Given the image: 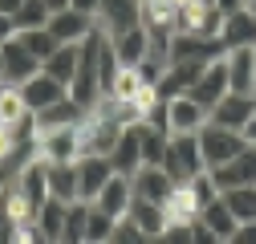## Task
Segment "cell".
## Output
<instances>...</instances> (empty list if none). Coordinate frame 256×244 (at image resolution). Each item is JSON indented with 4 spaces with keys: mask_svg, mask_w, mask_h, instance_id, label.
Segmentation results:
<instances>
[{
    "mask_svg": "<svg viewBox=\"0 0 256 244\" xmlns=\"http://www.w3.org/2000/svg\"><path fill=\"white\" fill-rule=\"evenodd\" d=\"M102 41H106V33H102V28H94V33L82 41V53H78V74H74V82H70V94H74L86 110L98 102V94H102V78H98Z\"/></svg>",
    "mask_w": 256,
    "mask_h": 244,
    "instance_id": "6da1fadb",
    "label": "cell"
},
{
    "mask_svg": "<svg viewBox=\"0 0 256 244\" xmlns=\"http://www.w3.org/2000/svg\"><path fill=\"white\" fill-rule=\"evenodd\" d=\"M163 167L171 171L175 183H187L196 171H204V150H200V130H179L167 134V150H163Z\"/></svg>",
    "mask_w": 256,
    "mask_h": 244,
    "instance_id": "7a4b0ae2",
    "label": "cell"
},
{
    "mask_svg": "<svg viewBox=\"0 0 256 244\" xmlns=\"http://www.w3.org/2000/svg\"><path fill=\"white\" fill-rule=\"evenodd\" d=\"M244 146H248L244 130H228V126H220V122H212V118H208V126L200 130V150H204V163L208 167L232 163Z\"/></svg>",
    "mask_w": 256,
    "mask_h": 244,
    "instance_id": "3957f363",
    "label": "cell"
},
{
    "mask_svg": "<svg viewBox=\"0 0 256 244\" xmlns=\"http://www.w3.org/2000/svg\"><path fill=\"white\" fill-rule=\"evenodd\" d=\"M37 159H45V163H78L82 159V126L37 130Z\"/></svg>",
    "mask_w": 256,
    "mask_h": 244,
    "instance_id": "277c9868",
    "label": "cell"
},
{
    "mask_svg": "<svg viewBox=\"0 0 256 244\" xmlns=\"http://www.w3.org/2000/svg\"><path fill=\"white\" fill-rule=\"evenodd\" d=\"M94 20H98V28L106 37L126 33V28H138L142 24V0H102Z\"/></svg>",
    "mask_w": 256,
    "mask_h": 244,
    "instance_id": "5b68a950",
    "label": "cell"
},
{
    "mask_svg": "<svg viewBox=\"0 0 256 244\" xmlns=\"http://www.w3.org/2000/svg\"><path fill=\"white\" fill-rule=\"evenodd\" d=\"M228 90H232V86H228V61H224V53H220V57H212L208 66H204V74L191 82V90H187V94L196 98L200 106H208V110H212L224 94H228Z\"/></svg>",
    "mask_w": 256,
    "mask_h": 244,
    "instance_id": "8992f818",
    "label": "cell"
},
{
    "mask_svg": "<svg viewBox=\"0 0 256 244\" xmlns=\"http://www.w3.org/2000/svg\"><path fill=\"white\" fill-rule=\"evenodd\" d=\"M94 28H98V20H94L90 12H82V8H74V4L49 16V33H53L61 45H82Z\"/></svg>",
    "mask_w": 256,
    "mask_h": 244,
    "instance_id": "52a82bcc",
    "label": "cell"
},
{
    "mask_svg": "<svg viewBox=\"0 0 256 244\" xmlns=\"http://www.w3.org/2000/svg\"><path fill=\"white\" fill-rule=\"evenodd\" d=\"M110 175H114V163H110V155H82L78 159V200H98V192L110 183Z\"/></svg>",
    "mask_w": 256,
    "mask_h": 244,
    "instance_id": "ba28073f",
    "label": "cell"
},
{
    "mask_svg": "<svg viewBox=\"0 0 256 244\" xmlns=\"http://www.w3.org/2000/svg\"><path fill=\"white\" fill-rule=\"evenodd\" d=\"M256 114V94H236V90H228L216 106H212V122H220V126L228 130H244L248 122Z\"/></svg>",
    "mask_w": 256,
    "mask_h": 244,
    "instance_id": "9c48e42d",
    "label": "cell"
},
{
    "mask_svg": "<svg viewBox=\"0 0 256 244\" xmlns=\"http://www.w3.org/2000/svg\"><path fill=\"white\" fill-rule=\"evenodd\" d=\"M0 53H4V74H0V78H4V82H16V86H24L28 78H33L37 70H41V61L33 57V53H28V45L12 33L8 41H0Z\"/></svg>",
    "mask_w": 256,
    "mask_h": 244,
    "instance_id": "30bf717a",
    "label": "cell"
},
{
    "mask_svg": "<svg viewBox=\"0 0 256 244\" xmlns=\"http://www.w3.org/2000/svg\"><path fill=\"white\" fill-rule=\"evenodd\" d=\"M224 61H228V86L236 94H256V45L224 49Z\"/></svg>",
    "mask_w": 256,
    "mask_h": 244,
    "instance_id": "8fae6325",
    "label": "cell"
},
{
    "mask_svg": "<svg viewBox=\"0 0 256 244\" xmlns=\"http://www.w3.org/2000/svg\"><path fill=\"white\" fill-rule=\"evenodd\" d=\"M208 118H212V110L200 106L191 94H175L171 106H167V126H171V134H179V130H204Z\"/></svg>",
    "mask_w": 256,
    "mask_h": 244,
    "instance_id": "7c38bea8",
    "label": "cell"
},
{
    "mask_svg": "<svg viewBox=\"0 0 256 244\" xmlns=\"http://www.w3.org/2000/svg\"><path fill=\"white\" fill-rule=\"evenodd\" d=\"M212 175H216V183H220V192H228V188H244V183H256V142H248L232 163L212 167Z\"/></svg>",
    "mask_w": 256,
    "mask_h": 244,
    "instance_id": "4fadbf2b",
    "label": "cell"
},
{
    "mask_svg": "<svg viewBox=\"0 0 256 244\" xmlns=\"http://www.w3.org/2000/svg\"><path fill=\"white\" fill-rule=\"evenodd\" d=\"M118 138H122V126L86 114V122H82V155H110Z\"/></svg>",
    "mask_w": 256,
    "mask_h": 244,
    "instance_id": "5bb4252c",
    "label": "cell"
},
{
    "mask_svg": "<svg viewBox=\"0 0 256 244\" xmlns=\"http://www.w3.org/2000/svg\"><path fill=\"white\" fill-rule=\"evenodd\" d=\"M110 163H114L118 175H134V171L146 163V159H142V122L122 130V138H118L114 150H110Z\"/></svg>",
    "mask_w": 256,
    "mask_h": 244,
    "instance_id": "9a60e30c",
    "label": "cell"
},
{
    "mask_svg": "<svg viewBox=\"0 0 256 244\" xmlns=\"http://www.w3.org/2000/svg\"><path fill=\"white\" fill-rule=\"evenodd\" d=\"M86 106L74 98V94H66V98H57L53 106H45V110H37V130H57V126H82L86 122Z\"/></svg>",
    "mask_w": 256,
    "mask_h": 244,
    "instance_id": "2e32d148",
    "label": "cell"
},
{
    "mask_svg": "<svg viewBox=\"0 0 256 244\" xmlns=\"http://www.w3.org/2000/svg\"><path fill=\"white\" fill-rule=\"evenodd\" d=\"M20 90H24V102H28V110H33V114L45 110V106H53L57 98H66V94H70V86H61V82H57L53 74H45V70H37Z\"/></svg>",
    "mask_w": 256,
    "mask_h": 244,
    "instance_id": "e0dca14e",
    "label": "cell"
},
{
    "mask_svg": "<svg viewBox=\"0 0 256 244\" xmlns=\"http://www.w3.org/2000/svg\"><path fill=\"white\" fill-rule=\"evenodd\" d=\"M66 212H70V204H66V200L49 196V200L37 208V216H33V224H37V240L61 244V236H66Z\"/></svg>",
    "mask_w": 256,
    "mask_h": 244,
    "instance_id": "ac0fdd59",
    "label": "cell"
},
{
    "mask_svg": "<svg viewBox=\"0 0 256 244\" xmlns=\"http://www.w3.org/2000/svg\"><path fill=\"white\" fill-rule=\"evenodd\" d=\"M130 200H134V183H130V175H118V171H114L110 183L98 192V200H94V204L118 220V216H126V212H130Z\"/></svg>",
    "mask_w": 256,
    "mask_h": 244,
    "instance_id": "d6986e66",
    "label": "cell"
},
{
    "mask_svg": "<svg viewBox=\"0 0 256 244\" xmlns=\"http://www.w3.org/2000/svg\"><path fill=\"white\" fill-rule=\"evenodd\" d=\"M220 45L224 49H240V45H256V16L248 8H236L224 16V28H220Z\"/></svg>",
    "mask_w": 256,
    "mask_h": 244,
    "instance_id": "ffe728a7",
    "label": "cell"
},
{
    "mask_svg": "<svg viewBox=\"0 0 256 244\" xmlns=\"http://www.w3.org/2000/svg\"><path fill=\"white\" fill-rule=\"evenodd\" d=\"M110 45H114L122 66H138V61L146 57V49H150V28L138 24V28H126V33H114Z\"/></svg>",
    "mask_w": 256,
    "mask_h": 244,
    "instance_id": "44dd1931",
    "label": "cell"
},
{
    "mask_svg": "<svg viewBox=\"0 0 256 244\" xmlns=\"http://www.w3.org/2000/svg\"><path fill=\"white\" fill-rule=\"evenodd\" d=\"M126 216H130L150 240H158V236H163V228H167V208L154 204V200H142V196L130 200V212H126Z\"/></svg>",
    "mask_w": 256,
    "mask_h": 244,
    "instance_id": "7402d4cb",
    "label": "cell"
},
{
    "mask_svg": "<svg viewBox=\"0 0 256 244\" xmlns=\"http://www.w3.org/2000/svg\"><path fill=\"white\" fill-rule=\"evenodd\" d=\"M33 118V110H28L24 102V90L16 82H4L0 78V126H16V122Z\"/></svg>",
    "mask_w": 256,
    "mask_h": 244,
    "instance_id": "603a6c76",
    "label": "cell"
},
{
    "mask_svg": "<svg viewBox=\"0 0 256 244\" xmlns=\"http://www.w3.org/2000/svg\"><path fill=\"white\" fill-rule=\"evenodd\" d=\"M200 220L216 232V240H220V244H224V240L232 244V236H236V228H240V220L232 216V208H228V200H224V196H220V200H212V204L200 212Z\"/></svg>",
    "mask_w": 256,
    "mask_h": 244,
    "instance_id": "cb8c5ba5",
    "label": "cell"
},
{
    "mask_svg": "<svg viewBox=\"0 0 256 244\" xmlns=\"http://www.w3.org/2000/svg\"><path fill=\"white\" fill-rule=\"evenodd\" d=\"M49 196L66 204L78 200V163H49Z\"/></svg>",
    "mask_w": 256,
    "mask_h": 244,
    "instance_id": "d4e9b609",
    "label": "cell"
},
{
    "mask_svg": "<svg viewBox=\"0 0 256 244\" xmlns=\"http://www.w3.org/2000/svg\"><path fill=\"white\" fill-rule=\"evenodd\" d=\"M78 53H82V45H57V53L45 61V74H53L61 86H70L74 82V74H78Z\"/></svg>",
    "mask_w": 256,
    "mask_h": 244,
    "instance_id": "484cf974",
    "label": "cell"
},
{
    "mask_svg": "<svg viewBox=\"0 0 256 244\" xmlns=\"http://www.w3.org/2000/svg\"><path fill=\"white\" fill-rule=\"evenodd\" d=\"M86 224H90V200H74L66 212V236L61 244H86Z\"/></svg>",
    "mask_w": 256,
    "mask_h": 244,
    "instance_id": "4316f807",
    "label": "cell"
},
{
    "mask_svg": "<svg viewBox=\"0 0 256 244\" xmlns=\"http://www.w3.org/2000/svg\"><path fill=\"white\" fill-rule=\"evenodd\" d=\"M49 4L45 0H24V4L12 12V24H16V33H28V28H45L49 24Z\"/></svg>",
    "mask_w": 256,
    "mask_h": 244,
    "instance_id": "83f0119b",
    "label": "cell"
},
{
    "mask_svg": "<svg viewBox=\"0 0 256 244\" xmlns=\"http://www.w3.org/2000/svg\"><path fill=\"white\" fill-rule=\"evenodd\" d=\"M224 200H228L232 216L244 224V220H256V183H244V188H228L224 192Z\"/></svg>",
    "mask_w": 256,
    "mask_h": 244,
    "instance_id": "f1b7e54d",
    "label": "cell"
},
{
    "mask_svg": "<svg viewBox=\"0 0 256 244\" xmlns=\"http://www.w3.org/2000/svg\"><path fill=\"white\" fill-rule=\"evenodd\" d=\"M114 216L102 212L98 204H90V224H86V244H110L114 240Z\"/></svg>",
    "mask_w": 256,
    "mask_h": 244,
    "instance_id": "f546056e",
    "label": "cell"
},
{
    "mask_svg": "<svg viewBox=\"0 0 256 244\" xmlns=\"http://www.w3.org/2000/svg\"><path fill=\"white\" fill-rule=\"evenodd\" d=\"M16 37L28 45V53H33V57L41 61V66H45V61L57 53V45H61V41L49 33V24H45V28H28V33H16Z\"/></svg>",
    "mask_w": 256,
    "mask_h": 244,
    "instance_id": "4dcf8cb0",
    "label": "cell"
},
{
    "mask_svg": "<svg viewBox=\"0 0 256 244\" xmlns=\"http://www.w3.org/2000/svg\"><path fill=\"white\" fill-rule=\"evenodd\" d=\"M150 236L130 220V216H118V224H114V240L110 244H146Z\"/></svg>",
    "mask_w": 256,
    "mask_h": 244,
    "instance_id": "1f68e13d",
    "label": "cell"
},
{
    "mask_svg": "<svg viewBox=\"0 0 256 244\" xmlns=\"http://www.w3.org/2000/svg\"><path fill=\"white\" fill-rule=\"evenodd\" d=\"M232 244H256V220H244L232 236Z\"/></svg>",
    "mask_w": 256,
    "mask_h": 244,
    "instance_id": "d6a6232c",
    "label": "cell"
},
{
    "mask_svg": "<svg viewBox=\"0 0 256 244\" xmlns=\"http://www.w3.org/2000/svg\"><path fill=\"white\" fill-rule=\"evenodd\" d=\"M16 33V24H12V16H4V12H0V41H8Z\"/></svg>",
    "mask_w": 256,
    "mask_h": 244,
    "instance_id": "836d02e7",
    "label": "cell"
},
{
    "mask_svg": "<svg viewBox=\"0 0 256 244\" xmlns=\"http://www.w3.org/2000/svg\"><path fill=\"white\" fill-rule=\"evenodd\" d=\"M216 8L228 16V12H236V8H244V0H216Z\"/></svg>",
    "mask_w": 256,
    "mask_h": 244,
    "instance_id": "e575fe53",
    "label": "cell"
},
{
    "mask_svg": "<svg viewBox=\"0 0 256 244\" xmlns=\"http://www.w3.org/2000/svg\"><path fill=\"white\" fill-rule=\"evenodd\" d=\"M98 4H102V0H74V8H82V12H90V16L98 12Z\"/></svg>",
    "mask_w": 256,
    "mask_h": 244,
    "instance_id": "d590c367",
    "label": "cell"
},
{
    "mask_svg": "<svg viewBox=\"0 0 256 244\" xmlns=\"http://www.w3.org/2000/svg\"><path fill=\"white\" fill-rule=\"evenodd\" d=\"M20 4H24V0H0V12H4V16H12Z\"/></svg>",
    "mask_w": 256,
    "mask_h": 244,
    "instance_id": "8d00e7d4",
    "label": "cell"
},
{
    "mask_svg": "<svg viewBox=\"0 0 256 244\" xmlns=\"http://www.w3.org/2000/svg\"><path fill=\"white\" fill-rule=\"evenodd\" d=\"M45 4H49V12H61V8H70L74 0H45Z\"/></svg>",
    "mask_w": 256,
    "mask_h": 244,
    "instance_id": "74e56055",
    "label": "cell"
},
{
    "mask_svg": "<svg viewBox=\"0 0 256 244\" xmlns=\"http://www.w3.org/2000/svg\"><path fill=\"white\" fill-rule=\"evenodd\" d=\"M244 138H248V142H256V114H252V122L244 126Z\"/></svg>",
    "mask_w": 256,
    "mask_h": 244,
    "instance_id": "f35d334b",
    "label": "cell"
},
{
    "mask_svg": "<svg viewBox=\"0 0 256 244\" xmlns=\"http://www.w3.org/2000/svg\"><path fill=\"white\" fill-rule=\"evenodd\" d=\"M244 8H248V12H252V16H256V0H244Z\"/></svg>",
    "mask_w": 256,
    "mask_h": 244,
    "instance_id": "ab89813d",
    "label": "cell"
},
{
    "mask_svg": "<svg viewBox=\"0 0 256 244\" xmlns=\"http://www.w3.org/2000/svg\"><path fill=\"white\" fill-rule=\"evenodd\" d=\"M0 74H4V53H0Z\"/></svg>",
    "mask_w": 256,
    "mask_h": 244,
    "instance_id": "60d3db41",
    "label": "cell"
}]
</instances>
